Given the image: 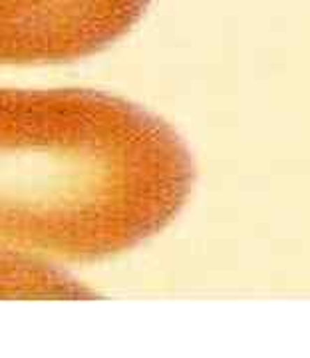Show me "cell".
Here are the masks:
<instances>
[{
    "instance_id": "2",
    "label": "cell",
    "mask_w": 310,
    "mask_h": 358,
    "mask_svg": "<svg viewBox=\"0 0 310 358\" xmlns=\"http://www.w3.org/2000/svg\"><path fill=\"white\" fill-rule=\"evenodd\" d=\"M152 0H0V64H60L98 54Z\"/></svg>"
},
{
    "instance_id": "3",
    "label": "cell",
    "mask_w": 310,
    "mask_h": 358,
    "mask_svg": "<svg viewBox=\"0 0 310 358\" xmlns=\"http://www.w3.org/2000/svg\"><path fill=\"white\" fill-rule=\"evenodd\" d=\"M0 294L6 296H80L88 294L48 263L0 253Z\"/></svg>"
},
{
    "instance_id": "1",
    "label": "cell",
    "mask_w": 310,
    "mask_h": 358,
    "mask_svg": "<svg viewBox=\"0 0 310 358\" xmlns=\"http://www.w3.org/2000/svg\"><path fill=\"white\" fill-rule=\"evenodd\" d=\"M177 131L96 90L0 88V253L96 263L154 237L193 187Z\"/></svg>"
}]
</instances>
